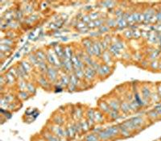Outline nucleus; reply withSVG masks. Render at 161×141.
<instances>
[{"label": "nucleus", "instance_id": "1", "mask_svg": "<svg viewBox=\"0 0 161 141\" xmlns=\"http://www.w3.org/2000/svg\"><path fill=\"white\" fill-rule=\"evenodd\" d=\"M98 137L100 140H107L113 141L115 139H120V132L118 125H113V126L108 127V128L103 129L99 134Z\"/></svg>", "mask_w": 161, "mask_h": 141}, {"label": "nucleus", "instance_id": "2", "mask_svg": "<svg viewBox=\"0 0 161 141\" xmlns=\"http://www.w3.org/2000/svg\"><path fill=\"white\" fill-rule=\"evenodd\" d=\"M40 135L45 139L46 141H63V139H60L57 137L56 135L53 134L50 131L47 129V128H44L40 132Z\"/></svg>", "mask_w": 161, "mask_h": 141}, {"label": "nucleus", "instance_id": "3", "mask_svg": "<svg viewBox=\"0 0 161 141\" xmlns=\"http://www.w3.org/2000/svg\"><path fill=\"white\" fill-rule=\"evenodd\" d=\"M107 118V115L103 114L98 108L97 110H94V122L97 125H101V124L106 123Z\"/></svg>", "mask_w": 161, "mask_h": 141}, {"label": "nucleus", "instance_id": "4", "mask_svg": "<svg viewBox=\"0 0 161 141\" xmlns=\"http://www.w3.org/2000/svg\"><path fill=\"white\" fill-rule=\"evenodd\" d=\"M98 109L106 115H108V114L111 111V107H109L108 103L106 101H99L98 102Z\"/></svg>", "mask_w": 161, "mask_h": 141}, {"label": "nucleus", "instance_id": "5", "mask_svg": "<svg viewBox=\"0 0 161 141\" xmlns=\"http://www.w3.org/2000/svg\"><path fill=\"white\" fill-rule=\"evenodd\" d=\"M51 119L53 121V122H51L52 123L58 125V126H63V124L65 123V118L64 117H63V115H62V114H60V113H58V114L56 115H53V118H51Z\"/></svg>", "mask_w": 161, "mask_h": 141}, {"label": "nucleus", "instance_id": "6", "mask_svg": "<svg viewBox=\"0 0 161 141\" xmlns=\"http://www.w3.org/2000/svg\"><path fill=\"white\" fill-rule=\"evenodd\" d=\"M118 128H119L120 137L126 139V138L130 137V136L132 135V132H130L129 130H128L127 128H125L122 123H118Z\"/></svg>", "mask_w": 161, "mask_h": 141}, {"label": "nucleus", "instance_id": "7", "mask_svg": "<svg viewBox=\"0 0 161 141\" xmlns=\"http://www.w3.org/2000/svg\"><path fill=\"white\" fill-rule=\"evenodd\" d=\"M83 139H84L85 141H100L98 135L93 133V132H90V133H86Z\"/></svg>", "mask_w": 161, "mask_h": 141}, {"label": "nucleus", "instance_id": "8", "mask_svg": "<svg viewBox=\"0 0 161 141\" xmlns=\"http://www.w3.org/2000/svg\"><path fill=\"white\" fill-rule=\"evenodd\" d=\"M79 123H80V128H81V129H82L83 134H86L87 132H90V126H89V124H88V123H87V121H86V118H81V119L79 121Z\"/></svg>", "mask_w": 161, "mask_h": 141}, {"label": "nucleus", "instance_id": "9", "mask_svg": "<svg viewBox=\"0 0 161 141\" xmlns=\"http://www.w3.org/2000/svg\"><path fill=\"white\" fill-rule=\"evenodd\" d=\"M120 111H122L125 115L130 113V111H131L130 103H128L127 102H122L120 104Z\"/></svg>", "mask_w": 161, "mask_h": 141}, {"label": "nucleus", "instance_id": "10", "mask_svg": "<svg viewBox=\"0 0 161 141\" xmlns=\"http://www.w3.org/2000/svg\"><path fill=\"white\" fill-rule=\"evenodd\" d=\"M120 117H121L120 111H111V112L109 113L108 115H107V118H110L111 121L118 120Z\"/></svg>", "mask_w": 161, "mask_h": 141}, {"label": "nucleus", "instance_id": "11", "mask_svg": "<svg viewBox=\"0 0 161 141\" xmlns=\"http://www.w3.org/2000/svg\"><path fill=\"white\" fill-rule=\"evenodd\" d=\"M29 97H30V94L28 92H26V91H20L19 94V98L23 101L28 99Z\"/></svg>", "mask_w": 161, "mask_h": 141}, {"label": "nucleus", "instance_id": "12", "mask_svg": "<svg viewBox=\"0 0 161 141\" xmlns=\"http://www.w3.org/2000/svg\"><path fill=\"white\" fill-rule=\"evenodd\" d=\"M48 73H51V76H53L51 80H53V81L56 80V78H57V72L55 69H53V68L48 69Z\"/></svg>", "mask_w": 161, "mask_h": 141}, {"label": "nucleus", "instance_id": "13", "mask_svg": "<svg viewBox=\"0 0 161 141\" xmlns=\"http://www.w3.org/2000/svg\"><path fill=\"white\" fill-rule=\"evenodd\" d=\"M102 130H103V128H101L100 125H98V126H95L94 128H92V129L90 130V132H93V133H94V134H97V135H98V134H99L100 132L102 131Z\"/></svg>", "mask_w": 161, "mask_h": 141}, {"label": "nucleus", "instance_id": "14", "mask_svg": "<svg viewBox=\"0 0 161 141\" xmlns=\"http://www.w3.org/2000/svg\"><path fill=\"white\" fill-rule=\"evenodd\" d=\"M109 29H110V28H109V27L107 26V25H102V26L100 27V28H99V30L100 31H104V32L109 31Z\"/></svg>", "mask_w": 161, "mask_h": 141}, {"label": "nucleus", "instance_id": "15", "mask_svg": "<svg viewBox=\"0 0 161 141\" xmlns=\"http://www.w3.org/2000/svg\"><path fill=\"white\" fill-rule=\"evenodd\" d=\"M96 21H97V22H98V21H99V19H96ZM96 21H94V27H97V22H96ZM99 24V28L100 27H101L102 26V24H101V23H99V24Z\"/></svg>", "mask_w": 161, "mask_h": 141}, {"label": "nucleus", "instance_id": "16", "mask_svg": "<svg viewBox=\"0 0 161 141\" xmlns=\"http://www.w3.org/2000/svg\"><path fill=\"white\" fill-rule=\"evenodd\" d=\"M100 141H107V140H100Z\"/></svg>", "mask_w": 161, "mask_h": 141}, {"label": "nucleus", "instance_id": "17", "mask_svg": "<svg viewBox=\"0 0 161 141\" xmlns=\"http://www.w3.org/2000/svg\"><path fill=\"white\" fill-rule=\"evenodd\" d=\"M80 141H85V140H84V139H83V140H80Z\"/></svg>", "mask_w": 161, "mask_h": 141}]
</instances>
